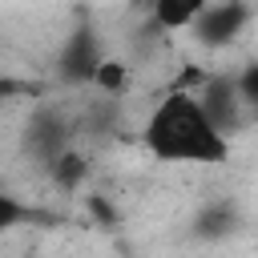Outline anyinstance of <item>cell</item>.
I'll return each instance as SVG.
<instances>
[{"mask_svg":"<svg viewBox=\"0 0 258 258\" xmlns=\"http://www.w3.org/2000/svg\"><path fill=\"white\" fill-rule=\"evenodd\" d=\"M145 145L161 161H226L230 141L210 125L194 93H169L145 121Z\"/></svg>","mask_w":258,"mask_h":258,"instance_id":"obj_1","label":"cell"},{"mask_svg":"<svg viewBox=\"0 0 258 258\" xmlns=\"http://www.w3.org/2000/svg\"><path fill=\"white\" fill-rule=\"evenodd\" d=\"M202 8H206L202 0H161L149 8V16H153V28H161V32H185L202 16Z\"/></svg>","mask_w":258,"mask_h":258,"instance_id":"obj_2","label":"cell"},{"mask_svg":"<svg viewBox=\"0 0 258 258\" xmlns=\"http://www.w3.org/2000/svg\"><path fill=\"white\" fill-rule=\"evenodd\" d=\"M93 81H97L101 93L117 97V93L129 85V64H125V60H97V64H93Z\"/></svg>","mask_w":258,"mask_h":258,"instance_id":"obj_3","label":"cell"}]
</instances>
